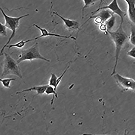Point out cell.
Wrapping results in <instances>:
<instances>
[{
  "instance_id": "cell-1",
  "label": "cell",
  "mask_w": 135,
  "mask_h": 135,
  "mask_svg": "<svg viewBox=\"0 0 135 135\" xmlns=\"http://www.w3.org/2000/svg\"><path fill=\"white\" fill-rule=\"evenodd\" d=\"M123 22L120 21L118 28L114 31H108L115 47V61L114 67L111 74L112 76L116 73L119 56L122 49L128 38V37L123 28Z\"/></svg>"
},
{
  "instance_id": "cell-2",
  "label": "cell",
  "mask_w": 135,
  "mask_h": 135,
  "mask_svg": "<svg viewBox=\"0 0 135 135\" xmlns=\"http://www.w3.org/2000/svg\"><path fill=\"white\" fill-rule=\"evenodd\" d=\"M1 12L4 17L5 21V25L7 28L12 31V33L7 43L5 44L1 51V55H3L5 48L8 47V44L15 36L17 29L19 27L20 21L22 18L29 16L27 14L18 17L9 16L7 15L3 10L0 8Z\"/></svg>"
},
{
  "instance_id": "cell-3",
  "label": "cell",
  "mask_w": 135,
  "mask_h": 135,
  "mask_svg": "<svg viewBox=\"0 0 135 135\" xmlns=\"http://www.w3.org/2000/svg\"><path fill=\"white\" fill-rule=\"evenodd\" d=\"M35 60H40L48 62H50V60L43 57L40 54L38 42L35 43L30 47L22 50L16 61L19 64L25 61L32 62Z\"/></svg>"
},
{
  "instance_id": "cell-4",
  "label": "cell",
  "mask_w": 135,
  "mask_h": 135,
  "mask_svg": "<svg viewBox=\"0 0 135 135\" xmlns=\"http://www.w3.org/2000/svg\"><path fill=\"white\" fill-rule=\"evenodd\" d=\"M3 54L4 59L2 76L5 77L8 75H13L22 78V76L21 69L17 61L8 54L5 52Z\"/></svg>"
},
{
  "instance_id": "cell-5",
  "label": "cell",
  "mask_w": 135,
  "mask_h": 135,
  "mask_svg": "<svg viewBox=\"0 0 135 135\" xmlns=\"http://www.w3.org/2000/svg\"><path fill=\"white\" fill-rule=\"evenodd\" d=\"M113 76L118 86L122 91L131 90L135 93V81L133 79L123 76L116 73Z\"/></svg>"
},
{
  "instance_id": "cell-6",
  "label": "cell",
  "mask_w": 135,
  "mask_h": 135,
  "mask_svg": "<svg viewBox=\"0 0 135 135\" xmlns=\"http://www.w3.org/2000/svg\"><path fill=\"white\" fill-rule=\"evenodd\" d=\"M109 9L114 14L118 15L120 18V21L124 22V19L126 13L122 11L119 6L117 0H112L111 2L108 5L98 8L96 10L92 12V15H93L100 10L103 9Z\"/></svg>"
},
{
  "instance_id": "cell-7",
  "label": "cell",
  "mask_w": 135,
  "mask_h": 135,
  "mask_svg": "<svg viewBox=\"0 0 135 135\" xmlns=\"http://www.w3.org/2000/svg\"><path fill=\"white\" fill-rule=\"evenodd\" d=\"M33 26L35 27L40 30L41 32V35L35 38V40H37L42 38L49 36L54 37L58 38L69 39L70 38L76 40V39L72 37L71 35L69 36L61 35L58 34L52 33L49 32L47 29L42 28L36 24H34Z\"/></svg>"
},
{
  "instance_id": "cell-8",
  "label": "cell",
  "mask_w": 135,
  "mask_h": 135,
  "mask_svg": "<svg viewBox=\"0 0 135 135\" xmlns=\"http://www.w3.org/2000/svg\"><path fill=\"white\" fill-rule=\"evenodd\" d=\"M53 13L60 18L64 22L66 28L69 30L73 31L80 28L79 23L76 21L65 18L57 12H54Z\"/></svg>"
},
{
  "instance_id": "cell-9",
  "label": "cell",
  "mask_w": 135,
  "mask_h": 135,
  "mask_svg": "<svg viewBox=\"0 0 135 135\" xmlns=\"http://www.w3.org/2000/svg\"><path fill=\"white\" fill-rule=\"evenodd\" d=\"M100 10L102 11H100L96 15L90 17L81 26H80V28L82 27L89 20L93 18H97L99 20L101 23H104L112 16V15L114 14L110 10L103 9Z\"/></svg>"
},
{
  "instance_id": "cell-10",
  "label": "cell",
  "mask_w": 135,
  "mask_h": 135,
  "mask_svg": "<svg viewBox=\"0 0 135 135\" xmlns=\"http://www.w3.org/2000/svg\"><path fill=\"white\" fill-rule=\"evenodd\" d=\"M127 3V14L130 21L135 25V0H123Z\"/></svg>"
},
{
  "instance_id": "cell-11",
  "label": "cell",
  "mask_w": 135,
  "mask_h": 135,
  "mask_svg": "<svg viewBox=\"0 0 135 135\" xmlns=\"http://www.w3.org/2000/svg\"><path fill=\"white\" fill-rule=\"evenodd\" d=\"M49 85V84H48L34 86L22 90L20 91L17 92L16 94H19L25 92L34 91L37 92L36 96L39 95H42L45 93L47 88Z\"/></svg>"
},
{
  "instance_id": "cell-12",
  "label": "cell",
  "mask_w": 135,
  "mask_h": 135,
  "mask_svg": "<svg viewBox=\"0 0 135 135\" xmlns=\"http://www.w3.org/2000/svg\"><path fill=\"white\" fill-rule=\"evenodd\" d=\"M34 40H35V38L30 39L26 40H22L15 44H11L8 46V47L9 49L13 47L21 49L24 47L27 43Z\"/></svg>"
},
{
  "instance_id": "cell-13",
  "label": "cell",
  "mask_w": 135,
  "mask_h": 135,
  "mask_svg": "<svg viewBox=\"0 0 135 135\" xmlns=\"http://www.w3.org/2000/svg\"><path fill=\"white\" fill-rule=\"evenodd\" d=\"M116 20V17L114 14L105 22L107 32L111 31L113 29L115 24Z\"/></svg>"
},
{
  "instance_id": "cell-14",
  "label": "cell",
  "mask_w": 135,
  "mask_h": 135,
  "mask_svg": "<svg viewBox=\"0 0 135 135\" xmlns=\"http://www.w3.org/2000/svg\"><path fill=\"white\" fill-rule=\"evenodd\" d=\"M56 92L57 91H55L53 87L49 85L47 87L45 92V93L47 95L51 94L53 95L51 100V105H52L54 103L55 98H56L58 99V94Z\"/></svg>"
},
{
  "instance_id": "cell-15",
  "label": "cell",
  "mask_w": 135,
  "mask_h": 135,
  "mask_svg": "<svg viewBox=\"0 0 135 135\" xmlns=\"http://www.w3.org/2000/svg\"><path fill=\"white\" fill-rule=\"evenodd\" d=\"M58 77L54 73H51L49 80V85L53 87L56 91L57 87V81Z\"/></svg>"
},
{
  "instance_id": "cell-16",
  "label": "cell",
  "mask_w": 135,
  "mask_h": 135,
  "mask_svg": "<svg viewBox=\"0 0 135 135\" xmlns=\"http://www.w3.org/2000/svg\"><path fill=\"white\" fill-rule=\"evenodd\" d=\"M84 5L82 9V18H83L84 16V10L85 9L94 4L99 0H83Z\"/></svg>"
},
{
  "instance_id": "cell-17",
  "label": "cell",
  "mask_w": 135,
  "mask_h": 135,
  "mask_svg": "<svg viewBox=\"0 0 135 135\" xmlns=\"http://www.w3.org/2000/svg\"><path fill=\"white\" fill-rule=\"evenodd\" d=\"M16 79L15 78H7L1 79L0 81L2 83L4 87L7 88H10L11 86L10 84L11 82L15 81Z\"/></svg>"
},
{
  "instance_id": "cell-18",
  "label": "cell",
  "mask_w": 135,
  "mask_h": 135,
  "mask_svg": "<svg viewBox=\"0 0 135 135\" xmlns=\"http://www.w3.org/2000/svg\"><path fill=\"white\" fill-rule=\"evenodd\" d=\"M130 31V35L129 38V41L133 46H135V25H131Z\"/></svg>"
},
{
  "instance_id": "cell-19",
  "label": "cell",
  "mask_w": 135,
  "mask_h": 135,
  "mask_svg": "<svg viewBox=\"0 0 135 135\" xmlns=\"http://www.w3.org/2000/svg\"><path fill=\"white\" fill-rule=\"evenodd\" d=\"M0 24V35L2 36L7 37V27L5 25H3L1 22Z\"/></svg>"
},
{
  "instance_id": "cell-20",
  "label": "cell",
  "mask_w": 135,
  "mask_h": 135,
  "mask_svg": "<svg viewBox=\"0 0 135 135\" xmlns=\"http://www.w3.org/2000/svg\"><path fill=\"white\" fill-rule=\"evenodd\" d=\"M127 55L129 57L135 59V46L127 52Z\"/></svg>"
},
{
  "instance_id": "cell-21",
  "label": "cell",
  "mask_w": 135,
  "mask_h": 135,
  "mask_svg": "<svg viewBox=\"0 0 135 135\" xmlns=\"http://www.w3.org/2000/svg\"><path fill=\"white\" fill-rule=\"evenodd\" d=\"M99 28L101 31L108 33L106 26L105 23L100 25Z\"/></svg>"
}]
</instances>
